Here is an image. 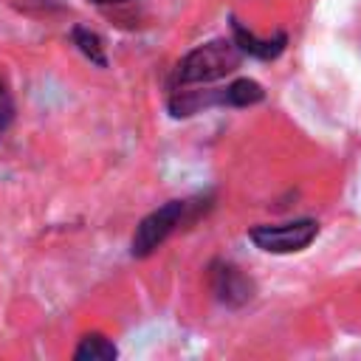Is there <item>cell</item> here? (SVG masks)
<instances>
[{
	"mask_svg": "<svg viewBox=\"0 0 361 361\" xmlns=\"http://www.w3.org/2000/svg\"><path fill=\"white\" fill-rule=\"evenodd\" d=\"M11 116H14V104H11V96L6 90V82L0 79V133L11 124Z\"/></svg>",
	"mask_w": 361,
	"mask_h": 361,
	"instance_id": "9",
	"label": "cell"
},
{
	"mask_svg": "<svg viewBox=\"0 0 361 361\" xmlns=\"http://www.w3.org/2000/svg\"><path fill=\"white\" fill-rule=\"evenodd\" d=\"M231 37H234V42L240 45V51L245 54V56H254V59H276L282 51H285V45H288V37L279 31V34H274V37H257L251 28H245L237 17H231Z\"/></svg>",
	"mask_w": 361,
	"mask_h": 361,
	"instance_id": "5",
	"label": "cell"
},
{
	"mask_svg": "<svg viewBox=\"0 0 361 361\" xmlns=\"http://www.w3.org/2000/svg\"><path fill=\"white\" fill-rule=\"evenodd\" d=\"M262 99H265V90L254 79H234L231 85H226V104L228 107H251Z\"/></svg>",
	"mask_w": 361,
	"mask_h": 361,
	"instance_id": "8",
	"label": "cell"
},
{
	"mask_svg": "<svg viewBox=\"0 0 361 361\" xmlns=\"http://www.w3.org/2000/svg\"><path fill=\"white\" fill-rule=\"evenodd\" d=\"M209 285H212V293L217 296V302H223L228 307H240L254 296V282L234 262H226V259L212 262Z\"/></svg>",
	"mask_w": 361,
	"mask_h": 361,
	"instance_id": "4",
	"label": "cell"
},
{
	"mask_svg": "<svg viewBox=\"0 0 361 361\" xmlns=\"http://www.w3.org/2000/svg\"><path fill=\"white\" fill-rule=\"evenodd\" d=\"M209 209V200L206 197H189V200H169L164 206H158L155 212H149L138 226H135V234H133V243H130V254L144 259L149 257L172 231H178L180 226H186L189 220H195L200 212Z\"/></svg>",
	"mask_w": 361,
	"mask_h": 361,
	"instance_id": "2",
	"label": "cell"
},
{
	"mask_svg": "<svg viewBox=\"0 0 361 361\" xmlns=\"http://www.w3.org/2000/svg\"><path fill=\"white\" fill-rule=\"evenodd\" d=\"M243 51L240 45L226 37L220 39H209L197 48H192L175 68L172 85L175 87H192V85H212L217 79H226L228 73H234L243 62Z\"/></svg>",
	"mask_w": 361,
	"mask_h": 361,
	"instance_id": "1",
	"label": "cell"
},
{
	"mask_svg": "<svg viewBox=\"0 0 361 361\" xmlns=\"http://www.w3.org/2000/svg\"><path fill=\"white\" fill-rule=\"evenodd\" d=\"M316 237H319V223L310 217H299L276 226H254L248 231V240L265 254H296L305 251Z\"/></svg>",
	"mask_w": 361,
	"mask_h": 361,
	"instance_id": "3",
	"label": "cell"
},
{
	"mask_svg": "<svg viewBox=\"0 0 361 361\" xmlns=\"http://www.w3.org/2000/svg\"><path fill=\"white\" fill-rule=\"evenodd\" d=\"M116 355H118V347L107 336H102V333L82 336L79 347L73 350V358L76 361H113Z\"/></svg>",
	"mask_w": 361,
	"mask_h": 361,
	"instance_id": "6",
	"label": "cell"
},
{
	"mask_svg": "<svg viewBox=\"0 0 361 361\" xmlns=\"http://www.w3.org/2000/svg\"><path fill=\"white\" fill-rule=\"evenodd\" d=\"M71 42L82 51V56H87L93 65L99 68H107V54H104V45H102V37L85 25H73L71 28Z\"/></svg>",
	"mask_w": 361,
	"mask_h": 361,
	"instance_id": "7",
	"label": "cell"
},
{
	"mask_svg": "<svg viewBox=\"0 0 361 361\" xmlns=\"http://www.w3.org/2000/svg\"><path fill=\"white\" fill-rule=\"evenodd\" d=\"M90 3H99V6H110V3H127V0H90Z\"/></svg>",
	"mask_w": 361,
	"mask_h": 361,
	"instance_id": "10",
	"label": "cell"
}]
</instances>
